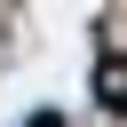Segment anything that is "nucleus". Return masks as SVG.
<instances>
[{
  "instance_id": "nucleus-1",
  "label": "nucleus",
  "mask_w": 127,
  "mask_h": 127,
  "mask_svg": "<svg viewBox=\"0 0 127 127\" xmlns=\"http://www.w3.org/2000/svg\"><path fill=\"white\" fill-rule=\"evenodd\" d=\"M95 95H103L111 111H127V56H111V64L95 71Z\"/></svg>"
}]
</instances>
